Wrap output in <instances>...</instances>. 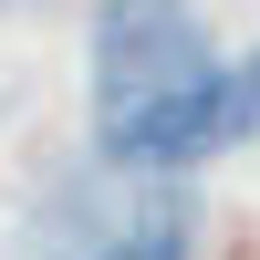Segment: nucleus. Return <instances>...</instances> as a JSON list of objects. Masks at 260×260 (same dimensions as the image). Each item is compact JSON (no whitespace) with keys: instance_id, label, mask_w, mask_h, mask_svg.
Returning <instances> with one entry per match:
<instances>
[{"instance_id":"nucleus-1","label":"nucleus","mask_w":260,"mask_h":260,"mask_svg":"<svg viewBox=\"0 0 260 260\" xmlns=\"http://www.w3.org/2000/svg\"><path fill=\"white\" fill-rule=\"evenodd\" d=\"M208 52L198 0H104L94 11V146L104 167H198L208 156Z\"/></svg>"},{"instance_id":"nucleus-2","label":"nucleus","mask_w":260,"mask_h":260,"mask_svg":"<svg viewBox=\"0 0 260 260\" xmlns=\"http://www.w3.org/2000/svg\"><path fill=\"white\" fill-rule=\"evenodd\" d=\"M136 187H83L73 208H52V240L42 260H187L198 250V198H187L167 167H125Z\"/></svg>"},{"instance_id":"nucleus-3","label":"nucleus","mask_w":260,"mask_h":260,"mask_svg":"<svg viewBox=\"0 0 260 260\" xmlns=\"http://www.w3.org/2000/svg\"><path fill=\"white\" fill-rule=\"evenodd\" d=\"M208 156H219V146H250L260 136V52L250 62H219V83H208Z\"/></svg>"}]
</instances>
